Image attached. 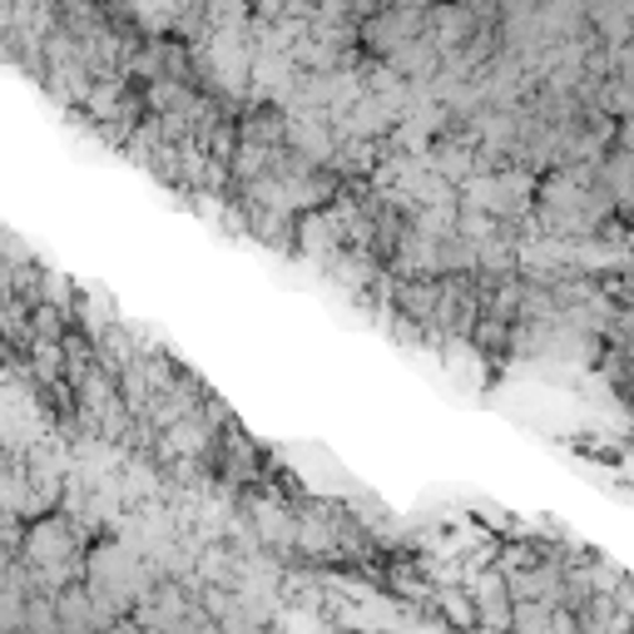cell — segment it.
<instances>
[{
  "mask_svg": "<svg viewBox=\"0 0 634 634\" xmlns=\"http://www.w3.org/2000/svg\"><path fill=\"white\" fill-rule=\"evenodd\" d=\"M431 605H437V615L447 620L457 634H476V605H471V595L467 590H457V585H441L437 595H431Z\"/></svg>",
  "mask_w": 634,
  "mask_h": 634,
  "instance_id": "6da1fadb",
  "label": "cell"
}]
</instances>
